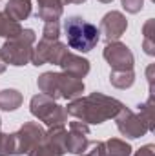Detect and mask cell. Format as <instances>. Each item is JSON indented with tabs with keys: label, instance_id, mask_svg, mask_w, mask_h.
Wrapping results in <instances>:
<instances>
[{
	"label": "cell",
	"instance_id": "obj_1",
	"mask_svg": "<svg viewBox=\"0 0 155 156\" xmlns=\"http://www.w3.org/2000/svg\"><path fill=\"white\" fill-rule=\"evenodd\" d=\"M64 35L70 44L71 49L80 51V53H88L91 51L100 38V31L97 26H93L91 22L84 20L82 16H70L64 22Z\"/></svg>",
	"mask_w": 155,
	"mask_h": 156
}]
</instances>
